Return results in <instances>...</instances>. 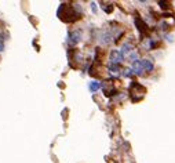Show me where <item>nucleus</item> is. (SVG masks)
I'll return each instance as SVG.
<instances>
[{
    "label": "nucleus",
    "instance_id": "nucleus-7",
    "mask_svg": "<svg viewBox=\"0 0 175 163\" xmlns=\"http://www.w3.org/2000/svg\"><path fill=\"white\" fill-rule=\"evenodd\" d=\"M79 37H80V33L79 32H75L70 35V43H76L79 40Z\"/></svg>",
    "mask_w": 175,
    "mask_h": 163
},
{
    "label": "nucleus",
    "instance_id": "nucleus-2",
    "mask_svg": "<svg viewBox=\"0 0 175 163\" xmlns=\"http://www.w3.org/2000/svg\"><path fill=\"white\" fill-rule=\"evenodd\" d=\"M133 72H134V73H136V75H142V72H143L142 61H139V59L133 61Z\"/></svg>",
    "mask_w": 175,
    "mask_h": 163
},
{
    "label": "nucleus",
    "instance_id": "nucleus-3",
    "mask_svg": "<svg viewBox=\"0 0 175 163\" xmlns=\"http://www.w3.org/2000/svg\"><path fill=\"white\" fill-rule=\"evenodd\" d=\"M142 66L146 72H152L153 71V62L150 59H142Z\"/></svg>",
    "mask_w": 175,
    "mask_h": 163
},
{
    "label": "nucleus",
    "instance_id": "nucleus-5",
    "mask_svg": "<svg viewBox=\"0 0 175 163\" xmlns=\"http://www.w3.org/2000/svg\"><path fill=\"white\" fill-rule=\"evenodd\" d=\"M101 87V85H99V82H91V85H90V90L91 91H97L98 88Z\"/></svg>",
    "mask_w": 175,
    "mask_h": 163
},
{
    "label": "nucleus",
    "instance_id": "nucleus-9",
    "mask_svg": "<svg viewBox=\"0 0 175 163\" xmlns=\"http://www.w3.org/2000/svg\"><path fill=\"white\" fill-rule=\"evenodd\" d=\"M3 49H4V46H3V40L0 39V51H3Z\"/></svg>",
    "mask_w": 175,
    "mask_h": 163
},
{
    "label": "nucleus",
    "instance_id": "nucleus-8",
    "mask_svg": "<svg viewBox=\"0 0 175 163\" xmlns=\"http://www.w3.org/2000/svg\"><path fill=\"white\" fill-rule=\"evenodd\" d=\"M135 24L138 25V29L141 30V32H143V30L146 29V26H145V24L142 22V21H139V20H135Z\"/></svg>",
    "mask_w": 175,
    "mask_h": 163
},
{
    "label": "nucleus",
    "instance_id": "nucleus-4",
    "mask_svg": "<svg viewBox=\"0 0 175 163\" xmlns=\"http://www.w3.org/2000/svg\"><path fill=\"white\" fill-rule=\"evenodd\" d=\"M131 51V44H128V43H126V44H124L123 47H121V56H126V54H128V53Z\"/></svg>",
    "mask_w": 175,
    "mask_h": 163
},
{
    "label": "nucleus",
    "instance_id": "nucleus-6",
    "mask_svg": "<svg viewBox=\"0 0 175 163\" xmlns=\"http://www.w3.org/2000/svg\"><path fill=\"white\" fill-rule=\"evenodd\" d=\"M109 71L112 72V73H117V72H119V65H116V64H112V62H110V64H109Z\"/></svg>",
    "mask_w": 175,
    "mask_h": 163
},
{
    "label": "nucleus",
    "instance_id": "nucleus-1",
    "mask_svg": "<svg viewBox=\"0 0 175 163\" xmlns=\"http://www.w3.org/2000/svg\"><path fill=\"white\" fill-rule=\"evenodd\" d=\"M124 57L121 56V53L119 51V50H113V51L110 53V62L112 64H116V65H119L121 61H123Z\"/></svg>",
    "mask_w": 175,
    "mask_h": 163
}]
</instances>
